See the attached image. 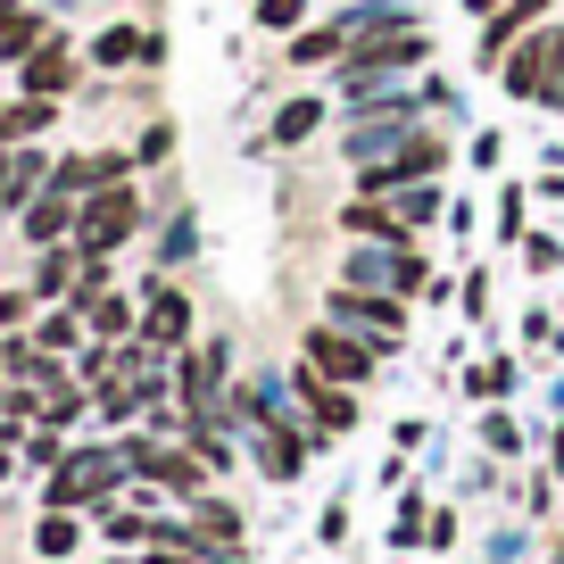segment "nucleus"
I'll return each instance as SVG.
<instances>
[{
  "mask_svg": "<svg viewBox=\"0 0 564 564\" xmlns=\"http://www.w3.org/2000/svg\"><path fill=\"white\" fill-rule=\"evenodd\" d=\"M141 225V199L124 192V183H108V192H91L84 208H75V258H108V249H124Z\"/></svg>",
  "mask_w": 564,
  "mask_h": 564,
  "instance_id": "f257e3e1",
  "label": "nucleus"
},
{
  "mask_svg": "<svg viewBox=\"0 0 564 564\" xmlns=\"http://www.w3.org/2000/svg\"><path fill=\"white\" fill-rule=\"evenodd\" d=\"M117 474H124V457H108V448H100V457H91V448H84V457H58L51 507H91V498L117 490Z\"/></svg>",
  "mask_w": 564,
  "mask_h": 564,
  "instance_id": "f03ea898",
  "label": "nucleus"
},
{
  "mask_svg": "<svg viewBox=\"0 0 564 564\" xmlns=\"http://www.w3.org/2000/svg\"><path fill=\"white\" fill-rule=\"evenodd\" d=\"M373 357H382V349H366V340L333 333V324H316V333H307V366H316L324 382H366Z\"/></svg>",
  "mask_w": 564,
  "mask_h": 564,
  "instance_id": "7ed1b4c3",
  "label": "nucleus"
},
{
  "mask_svg": "<svg viewBox=\"0 0 564 564\" xmlns=\"http://www.w3.org/2000/svg\"><path fill=\"white\" fill-rule=\"evenodd\" d=\"M423 51H432V42H423L415 25H399V34H366V42H357V58H349V91H366L382 67H415Z\"/></svg>",
  "mask_w": 564,
  "mask_h": 564,
  "instance_id": "20e7f679",
  "label": "nucleus"
},
{
  "mask_svg": "<svg viewBox=\"0 0 564 564\" xmlns=\"http://www.w3.org/2000/svg\"><path fill=\"white\" fill-rule=\"evenodd\" d=\"M333 324H340V333H357V324H366V333L390 349V340H399V324H406V307L382 300V291H340V300H333Z\"/></svg>",
  "mask_w": 564,
  "mask_h": 564,
  "instance_id": "39448f33",
  "label": "nucleus"
},
{
  "mask_svg": "<svg viewBox=\"0 0 564 564\" xmlns=\"http://www.w3.org/2000/svg\"><path fill=\"white\" fill-rule=\"evenodd\" d=\"M192 333V300L183 291H150V316H141V349H183Z\"/></svg>",
  "mask_w": 564,
  "mask_h": 564,
  "instance_id": "423d86ee",
  "label": "nucleus"
},
{
  "mask_svg": "<svg viewBox=\"0 0 564 564\" xmlns=\"http://www.w3.org/2000/svg\"><path fill=\"white\" fill-rule=\"evenodd\" d=\"M540 9H547V0H498L490 18H481V67H490V58H507L514 34H523V25H540Z\"/></svg>",
  "mask_w": 564,
  "mask_h": 564,
  "instance_id": "0eeeda50",
  "label": "nucleus"
},
{
  "mask_svg": "<svg viewBox=\"0 0 564 564\" xmlns=\"http://www.w3.org/2000/svg\"><path fill=\"white\" fill-rule=\"evenodd\" d=\"M498 75H507V91H514V100L547 91V34H540V42H523V51H507V58H498Z\"/></svg>",
  "mask_w": 564,
  "mask_h": 564,
  "instance_id": "6e6552de",
  "label": "nucleus"
},
{
  "mask_svg": "<svg viewBox=\"0 0 564 564\" xmlns=\"http://www.w3.org/2000/svg\"><path fill=\"white\" fill-rule=\"evenodd\" d=\"M133 58H159V34H133V25H108L91 42V67H133Z\"/></svg>",
  "mask_w": 564,
  "mask_h": 564,
  "instance_id": "1a4fd4ad",
  "label": "nucleus"
},
{
  "mask_svg": "<svg viewBox=\"0 0 564 564\" xmlns=\"http://www.w3.org/2000/svg\"><path fill=\"white\" fill-rule=\"evenodd\" d=\"M291 390H300V399L316 406V423H324V432H340V423H357V399H340V390H324V373H316V366H307V373H300V382H291Z\"/></svg>",
  "mask_w": 564,
  "mask_h": 564,
  "instance_id": "9d476101",
  "label": "nucleus"
},
{
  "mask_svg": "<svg viewBox=\"0 0 564 564\" xmlns=\"http://www.w3.org/2000/svg\"><path fill=\"white\" fill-rule=\"evenodd\" d=\"M75 84V58L67 51H34L25 58V91H42V100H58V91Z\"/></svg>",
  "mask_w": 564,
  "mask_h": 564,
  "instance_id": "9b49d317",
  "label": "nucleus"
},
{
  "mask_svg": "<svg viewBox=\"0 0 564 564\" xmlns=\"http://www.w3.org/2000/svg\"><path fill=\"white\" fill-rule=\"evenodd\" d=\"M67 225H75V216H67V199H58V192H34V199H25V241H58Z\"/></svg>",
  "mask_w": 564,
  "mask_h": 564,
  "instance_id": "f8f14e48",
  "label": "nucleus"
},
{
  "mask_svg": "<svg viewBox=\"0 0 564 564\" xmlns=\"http://www.w3.org/2000/svg\"><path fill=\"white\" fill-rule=\"evenodd\" d=\"M51 124H58V108L42 100V91H25V100L9 108V141H25V133H51Z\"/></svg>",
  "mask_w": 564,
  "mask_h": 564,
  "instance_id": "ddd939ff",
  "label": "nucleus"
},
{
  "mask_svg": "<svg viewBox=\"0 0 564 564\" xmlns=\"http://www.w3.org/2000/svg\"><path fill=\"white\" fill-rule=\"evenodd\" d=\"M340 42H349V25H324V34H300V42H291V58H300V67H324Z\"/></svg>",
  "mask_w": 564,
  "mask_h": 564,
  "instance_id": "4468645a",
  "label": "nucleus"
},
{
  "mask_svg": "<svg viewBox=\"0 0 564 564\" xmlns=\"http://www.w3.org/2000/svg\"><path fill=\"white\" fill-rule=\"evenodd\" d=\"M316 117H324L316 100H291V108L274 117V141H307V133H316Z\"/></svg>",
  "mask_w": 564,
  "mask_h": 564,
  "instance_id": "2eb2a0df",
  "label": "nucleus"
},
{
  "mask_svg": "<svg viewBox=\"0 0 564 564\" xmlns=\"http://www.w3.org/2000/svg\"><path fill=\"white\" fill-rule=\"evenodd\" d=\"M84 316H91V333H100V340H117L124 324H133V307H124V300H108V291H100V300H91Z\"/></svg>",
  "mask_w": 564,
  "mask_h": 564,
  "instance_id": "dca6fc26",
  "label": "nucleus"
},
{
  "mask_svg": "<svg viewBox=\"0 0 564 564\" xmlns=\"http://www.w3.org/2000/svg\"><path fill=\"white\" fill-rule=\"evenodd\" d=\"M67 274H75V258H67V249H51V258L34 265V291L51 300V291H67Z\"/></svg>",
  "mask_w": 564,
  "mask_h": 564,
  "instance_id": "f3484780",
  "label": "nucleus"
},
{
  "mask_svg": "<svg viewBox=\"0 0 564 564\" xmlns=\"http://www.w3.org/2000/svg\"><path fill=\"white\" fill-rule=\"evenodd\" d=\"M300 18H307V0H258V25H274V34H291Z\"/></svg>",
  "mask_w": 564,
  "mask_h": 564,
  "instance_id": "a211bd4d",
  "label": "nucleus"
},
{
  "mask_svg": "<svg viewBox=\"0 0 564 564\" xmlns=\"http://www.w3.org/2000/svg\"><path fill=\"white\" fill-rule=\"evenodd\" d=\"M34 547H42V556H67V547H75V523H67V514H51V523L34 531Z\"/></svg>",
  "mask_w": 564,
  "mask_h": 564,
  "instance_id": "6ab92c4d",
  "label": "nucleus"
},
{
  "mask_svg": "<svg viewBox=\"0 0 564 564\" xmlns=\"http://www.w3.org/2000/svg\"><path fill=\"white\" fill-rule=\"evenodd\" d=\"M514 382V366H507V357H490V366H481L474 373V382H465V390H474V399H498V390H507Z\"/></svg>",
  "mask_w": 564,
  "mask_h": 564,
  "instance_id": "aec40b11",
  "label": "nucleus"
},
{
  "mask_svg": "<svg viewBox=\"0 0 564 564\" xmlns=\"http://www.w3.org/2000/svg\"><path fill=\"white\" fill-rule=\"evenodd\" d=\"M432 216H441V192H432V183H406V225H432Z\"/></svg>",
  "mask_w": 564,
  "mask_h": 564,
  "instance_id": "412c9836",
  "label": "nucleus"
},
{
  "mask_svg": "<svg viewBox=\"0 0 564 564\" xmlns=\"http://www.w3.org/2000/svg\"><path fill=\"white\" fill-rule=\"evenodd\" d=\"M199 523H208L216 540H241V523H232V507H216V498H199Z\"/></svg>",
  "mask_w": 564,
  "mask_h": 564,
  "instance_id": "4be33fe9",
  "label": "nucleus"
},
{
  "mask_svg": "<svg viewBox=\"0 0 564 564\" xmlns=\"http://www.w3.org/2000/svg\"><path fill=\"white\" fill-rule=\"evenodd\" d=\"M42 349H75V307H67V316H51V324H42Z\"/></svg>",
  "mask_w": 564,
  "mask_h": 564,
  "instance_id": "5701e85b",
  "label": "nucleus"
},
{
  "mask_svg": "<svg viewBox=\"0 0 564 564\" xmlns=\"http://www.w3.org/2000/svg\"><path fill=\"white\" fill-rule=\"evenodd\" d=\"M18 18H25V0H0V34H9Z\"/></svg>",
  "mask_w": 564,
  "mask_h": 564,
  "instance_id": "b1692460",
  "label": "nucleus"
},
{
  "mask_svg": "<svg viewBox=\"0 0 564 564\" xmlns=\"http://www.w3.org/2000/svg\"><path fill=\"white\" fill-rule=\"evenodd\" d=\"M465 9H474V18H490V9H498V0H465Z\"/></svg>",
  "mask_w": 564,
  "mask_h": 564,
  "instance_id": "393cba45",
  "label": "nucleus"
},
{
  "mask_svg": "<svg viewBox=\"0 0 564 564\" xmlns=\"http://www.w3.org/2000/svg\"><path fill=\"white\" fill-rule=\"evenodd\" d=\"M0 141H9V108H0Z\"/></svg>",
  "mask_w": 564,
  "mask_h": 564,
  "instance_id": "a878e982",
  "label": "nucleus"
},
{
  "mask_svg": "<svg viewBox=\"0 0 564 564\" xmlns=\"http://www.w3.org/2000/svg\"><path fill=\"white\" fill-rule=\"evenodd\" d=\"M556 556H564V547H556Z\"/></svg>",
  "mask_w": 564,
  "mask_h": 564,
  "instance_id": "bb28decb",
  "label": "nucleus"
}]
</instances>
